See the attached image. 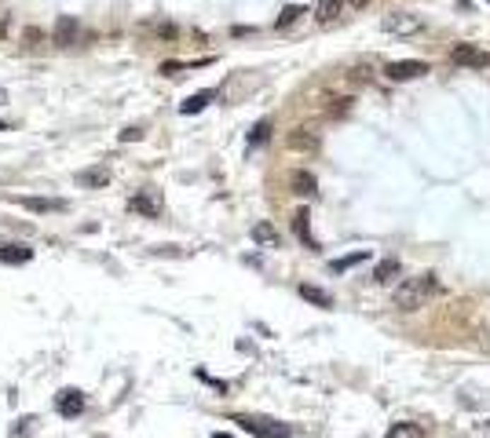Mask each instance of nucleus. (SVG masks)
<instances>
[{
  "mask_svg": "<svg viewBox=\"0 0 490 438\" xmlns=\"http://www.w3.org/2000/svg\"><path fill=\"white\" fill-rule=\"evenodd\" d=\"M443 296V285L436 274H417L410 281H402L399 289H395V307L399 311H417V307H424L428 300Z\"/></svg>",
  "mask_w": 490,
  "mask_h": 438,
  "instance_id": "1",
  "label": "nucleus"
},
{
  "mask_svg": "<svg viewBox=\"0 0 490 438\" xmlns=\"http://www.w3.org/2000/svg\"><path fill=\"white\" fill-rule=\"evenodd\" d=\"M238 424H242L249 434H257V438H289V434H293L289 424L264 420V416H238Z\"/></svg>",
  "mask_w": 490,
  "mask_h": 438,
  "instance_id": "2",
  "label": "nucleus"
},
{
  "mask_svg": "<svg viewBox=\"0 0 490 438\" xmlns=\"http://www.w3.org/2000/svg\"><path fill=\"white\" fill-rule=\"evenodd\" d=\"M424 73H428V62H421V59H399V62L385 66L388 81H414V77H424Z\"/></svg>",
  "mask_w": 490,
  "mask_h": 438,
  "instance_id": "3",
  "label": "nucleus"
},
{
  "mask_svg": "<svg viewBox=\"0 0 490 438\" xmlns=\"http://www.w3.org/2000/svg\"><path fill=\"white\" fill-rule=\"evenodd\" d=\"M385 30H388L392 37H410V33L421 30V18L410 15V11H399V15H388V18H385Z\"/></svg>",
  "mask_w": 490,
  "mask_h": 438,
  "instance_id": "4",
  "label": "nucleus"
},
{
  "mask_svg": "<svg viewBox=\"0 0 490 438\" xmlns=\"http://www.w3.org/2000/svg\"><path fill=\"white\" fill-rule=\"evenodd\" d=\"M450 62L468 66V70H483V66H486V52H479L476 44H457V48L450 52Z\"/></svg>",
  "mask_w": 490,
  "mask_h": 438,
  "instance_id": "5",
  "label": "nucleus"
},
{
  "mask_svg": "<svg viewBox=\"0 0 490 438\" xmlns=\"http://www.w3.org/2000/svg\"><path fill=\"white\" fill-rule=\"evenodd\" d=\"M55 409H59V416H81V413H84V394H81L77 387L59 391V394H55Z\"/></svg>",
  "mask_w": 490,
  "mask_h": 438,
  "instance_id": "6",
  "label": "nucleus"
},
{
  "mask_svg": "<svg viewBox=\"0 0 490 438\" xmlns=\"http://www.w3.org/2000/svg\"><path fill=\"white\" fill-rule=\"evenodd\" d=\"M81 37H84V26H81V22H77L74 15H62L59 26H55V40L66 44V48H74V44H81Z\"/></svg>",
  "mask_w": 490,
  "mask_h": 438,
  "instance_id": "7",
  "label": "nucleus"
},
{
  "mask_svg": "<svg viewBox=\"0 0 490 438\" xmlns=\"http://www.w3.org/2000/svg\"><path fill=\"white\" fill-rule=\"evenodd\" d=\"M33 259V249L23 245V241H0V263H11V267H18V263H30Z\"/></svg>",
  "mask_w": 490,
  "mask_h": 438,
  "instance_id": "8",
  "label": "nucleus"
},
{
  "mask_svg": "<svg viewBox=\"0 0 490 438\" xmlns=\"http://www.w3.org/2000/svg\"><path fill=\"white\" fill-rule=\"evenodd\" d=\"M129 208L151 215V219H158V215H161V194H158V190H143V194H136L132 201H129Z\"/></svg>",
  "mask_w": 490,
  "mask_h": 438,
  "instance_id": "9",
  "label": "nucleus"
},
{
  "mask_svg": "<svg viewBox=\"0 0 490 438\" xmlns=\"http://www.w3.org/2000/svg\"><path fill=\"white\" fill-rule=\"evenodd\" d=\"M18 205L30 212H62L66 208V201H59V197H18Z\"/></svg>",
  "mask_w": 490,
  "mask_h": 438,
  "instance_id": "10",
  "label": "nucleus"
},
{
  "mask_svg": "<svg viewBox=\"0 0 490 438\" xmlns=\"http://www.w3.org/2000/svg\"><path fill=\"white\" fill-rule=\"evenodd\" d=\"M340 8H344V0H318V4H315V18L326 26V22H333L340 15Z\"/></svg>",
  "mask_w": 490,
  "mask_h": 438,
  "instance_id": "11",
  "label": "nucleus"
},
{
  "mask_svg": "<svg viewBox=\"0 0 490 438\" xmlns=\"http://www.w3.org/2000/svg\"><path fill=\"white\" fill-rule=\"evenodd\" d=\"M293 230H296V237H304V241H308L311 249H318V241L311 237V223H308V212H304V208H301V212L293 215Z\"/></svg>",
  "mask_w": 490,
  "mask_h": 438,
  "instance_id": "12",
  "label": "nucleus"
},
{
  "mask_svg": "<svg viewBox=\"0 0 490 438\" xmlns=\"http://www.w3.org/2000/svg\"><path fill=\"white\" fill-rule=\"evenodd\" d=\"M212 99H216V92H198V95H190L180 110H183V114H202V110H205Z\"/></svg>",
  "mask_w": 490,
  "mask_h": 438,
  "instance_id": "13",
  "label": "nucleus"
},
{
  "mask_svg": "<svg viewBox=\"0 0 490 438\" xmlns=\"http://www.w3.org/2000/svg\"><path fill=\"white\" fill-rule=\"evenodd\" d=\"M252 241H257V245H279V230L271 223H257L252 227Z\"/></svg>",
  "mask_w": 490,
  "mask_h": 438,
  "instance_id": "14",
  "label": "nucleus"
},
{
  "mask_svg": "<svg viewBox=\"0 0 490 438\" xmlns=\"http://www.w3.org/2000/svg\"><path fill=\"white\" fill-rule=\"evenodd\" d=\"M395 274H399V259H380V263H377V271H373V281L388 285Z\"/></svg>",
  "mask_w": 490,
  "mask_h": 438,
  "instance_id": "15",
  "label": "nucleus"
},
{
  "mask_svg": "<svg viewBox=\"0 0 490 438\" xmlns=\"http://www.w3.org/2000/svg\"><path fill=\"white\" fill-rule=\"evenodd\" d=\"M315 187H318V183H315V175H311V172H293V190H296V194L311 197Z\"/></svg>",
  "mask_w": 490,
  "mask_h": 438,
  "instance_id": "16",
  "label": "nucleus"
},
{
  "mask_svg": "<svg viewBox=\"0 0 490 438\" xmlns=\"http://www.w3.org/2000/svg\"><path fill=\"white\" fill-rule=\"evenodd\" d=\"M77 183H84V187H106V183H110V172H106V168L81 172V175H77Z\"/></svg>",
  "mask_w": 490,
  "mask_h": 438,
  "instance_id": "17",
  "label": "nucleus"
},
{
  "mask_svg": "<svg viewBox=\"0 0 490 438\" xmlns=\"http://www.w3.org/2000/svg\"><path fill=\"white\" fill-rule=\"evenodd\" d=\"M301 296H304V300H311L315 307H333V296H329V292H322V289H315V285H301Z\"/></svg>",
  "mask_w": 490,
  "mask_h": 438,
  "instance_id": "18",
  "label": "nucleus"
},
{
  "mask_svg": "<svg viewBox=\"0 0 490 438\" xmlns=\"http://www.w3.org/2000/svg\"><path fill=\"white\" fill-rule=\"evenodd\" d=\"M385 438H424V431L417 424H392Z\"/></svg>",
  "mask_w": 490,
  "mask_h": 438,
  "instance_id": "19",
  "label": "nucleus"
},
{
  "mask_svg": "<svg viewBox=\"0 0 490 438\" xmlns=\"http://www.w3.org/2000/svg\"><path fill=\"white\" fill-rule=\"evenodd\" d=\"M301 15H304V8H301V4H289V8H286L279 18H274V30H286V26H293V22L301 18Z\"/></svg>",
  "mask_w": 490,
  "mask_h": 438,
  "instance_id": "20",
  "label": "nucleus"
},
{
  "mask_svg": "<svg viewBox=\"0 0 490 438\" xmlns=\"http://www.w3.org/2000/svg\"><path fill=\"white\" fill-rule=\"evenodd\" d=\"M267 136H271V121H260L257 128L249 131V146H260V143H267Z\"/></svg>",
  "mask_w": 490,
  "mask_h": 438,
  "instance_id": "21",
  "label": "nucleus"
},
{
  "mask_svg": "<svg viewBox=\"0 0 490 438\" xmlns=\"http://www.w3.org/2000/svg\"><path fill=\"white\" fill-rule=\"evenodd\" d=\"M30 427H33V416H23V420H15V427H11V434H15V438H23V434H26Z\"/></svg>",
  "mask_w": 490,
  "mask_h": 438,
  "instance_id": "22",
  "label": "nucleus"
},
{
  "mask_svg": "<svg viewBox=\"0 0 490 438\" xmlns=\"http://www.w3.org/2000/svg\"><path fill=\"white\" fill-rule=\"evenodd\" d=\"M143 139V128H124L121 131V143H139Z\"/></svg>",
  "mask_w": 490,
  "mask_h": 438,
  "instance_id": "23",
  "label": "nucleus"
},
{
  "mask_svg": "<svg viewBox=\"0 0 490 438\" xmlns=\"http://www.w3.org/2000/svg\"><path fill=\"white\" fill-rule=\"evenodd\" d=\"M362 256H366V252H355V256H348V259H340V263H337V271H348V267H351V263H358Z\"/></svg>",
  "mask_w": 490,
  "mask_h": 438,
  "instance_id": "24",
  "label": "nucleus"
},
{
  "mask_svg": "<svg viewBox=\"0 0 490 438\" xmlns=\"http://www.w3.org/2000/svg\"><path fill=\"white\" fill-rule=\"evenodd\" d=\"M212 438H234V434H223V431H220V434H212Z\"/></svg>",
  "mask_w": 490,
  "mask_h": 438,
  "instance_id": "25",
  "label": "nucleus"
},
{
  "mask_svg": "<svg viewBox=\"0 0 490 438\" xmlns=\"http://www.w3.org/2000/svg\"><path fill=\"white\" fill-rule=\"evenodd\" d=\"M351 4H355V8H362V4H366V0H351Z\"/></svg>",
  "mask_w": 490,
  "mask_h": 438,
  "instance_id": "26",
  "label": "nucleus"
},
{
  "mask_svg": "<svg viewBox=\"0 0 490 438\" xmlns=\"http://www.w3.org/2000/svg\"><path fill=\"white\" fill-rule=\"evenodd\" d=\"M0 131H8V124H4V121H0Z\"/></svg>",
  "mask_w": 490,
  "mask_h": 438,
  "instance_id": "27",
  "label": "nucleus"
},
{
  "mask_svg": "<svg viewBox=\"0 0 490 438\" xmlns=\"http://www.w3.org/2000/svg\"><path fill=\"white\" fill-rule=\"evenodd\" d=\"M4 99H8V95H4V92H0V102H4Z\"/></svg>",
  "mask_w": 490,
  "mask_h": 438,
  "instance_id": "28",
  "label": "nucleus"
},
{
  "mask_svg": "<svg viewBox=\"0 0 490 438\" xmlns=\"http://www.w3.org/2000/svg\"><path fill=\"white\" fill-rule=\"evenodd\" d=\"M486 4H490V0H486Z\"/></svg>",
  "mask_w": 490,
  "mask_h": 438,
  "instance_id": "29",
  "label": "nucleus"
}]
</instances>
